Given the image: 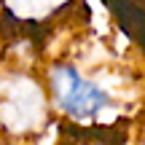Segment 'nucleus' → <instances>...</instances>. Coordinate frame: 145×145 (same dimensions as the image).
I'll return each mask as SVG.
<instances>
[{
    "mask_svg": "<svg viewBox=\"0 0 145 145\" xmlns=\"http://www.w3.org/2000/svg\"><path fill=\"white\" fill-rule=\"evenodd\" d=\"M48 108L75 124H94L116 110V94L99 78L89 75L75 62L57 59L40 75Z\"/></svg>",
    "mask_w": 145,
    "mask_h": 145,
    "instance_id": "f257e3e1",
    "label": "nucleus"
},
{
    "mask_svg": "<svg viewBox=\"0 0 145 145\" xmlns=\"http://www.w3.org/2000/svg\"><path fill=\"white\" fill-rule=\"evenodd\" d=\"M48 97L43 81L30 70L0 72V135L24 140L43 132L48 118Z\"/></svg>",
    "mask_w": 145,
    "mask_h": 145,
    "instance_id": "f03ea898",
    "label": "nucleus"
},
{
    "mask_svg": "<svg viewBox=\"0 0 145 145\" xmlns=\"http://www.w3.org/2000/svg\"><path fill=\"white\" fill-rule=\"evenodd\" d=\"M72 0H0V14L16 30H40L48 27L59 14H65Z\"/></svg>",
    "mask_w": 145,
    "mask_h": 145,
    "instance_id": "7ed1b4c3",
    "label": "nucleus"
},
{
    "mask_svg": "<svg viewBox=\"0 0 145 145\" xmlns=\"http://www.w3.org/2000/svg\"><path fill=\"white\" fill-rule=\"evenodd\" d=\"M105 5L132 38V43L145 51V0H105Z\"/></svg>",
    "mask_w": 145,
    "mask_h": 145,
    "instance_id": "20e7f679",
    "label": "nucleus"
},
{
    "mask_svg": "<svg viewBox=\"0 0 145 145\" xmlns=\"http://www.w3.org/2000/svg\"><path fill=\"white\" fill-rule=\"evenodd\" d=\"M140 142L145 145V126H142V135H140Z\"/></svg>",
    "mask_w": 145,
    "mask_h": 145,
    "instance_id": "39448f33",
    "label": "nucleus"
}]
</instances>
